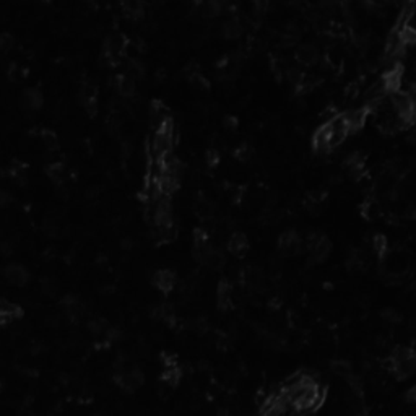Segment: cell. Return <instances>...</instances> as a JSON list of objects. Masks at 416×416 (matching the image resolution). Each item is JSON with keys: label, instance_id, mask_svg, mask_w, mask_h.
I'll return each mask as SVG.
<instances>
[{"label": "cell", "instance_id": "19", "mask_svg": "<svg viewBox=\"0 0 416 416\" xmlns=\"http://www.w3.org/2000/svg\"><path fill=\"white\" fill-rule=\"evenodd\" d=\"M47 176H49L54 182H60L62 176H64V164L62 163H52L47 166Z\"/></svg>", "mask_w": 416, "mask_h": 416}, {"label": "cell", "instance_id": "18", "mask_svg": "<svg viewBox=\"0 0 416 416\" xmlns=\"http://www.w3.org/2000/svg\"><path fill=\"white\" fill-rule=\"evenodd\" d=\"M332 371L335 372L337 376L340 377H345V379H348V377H351V364L346 361H333L332 362Z\"/></svg>", "mask_w": 416, "mask_h": 416}, {"label": "cell", "instance_id": "21", "mask_svg": "<svg viewBox=\"0 0 416 416\" xmlns=\"http://www.w3.org/2000/svg\"><path fill=\"white\" fill-rule=\"evenodd\" d=\"M125 8H127V13L133 18H142L143 17V7L142 3L138 2H132V3H125Z\"/></svg>", "mask_w": 416, "mask_h": 416}, {"label": "cell", "instance_id": "4", "mask_svg": "<svg viewBox=\"0 0 416 416\" xmlns=\"http://www.w3.org/2000/svg\"><path fill=\"white\" fill-rule=\"evenodd\" d=\"M3 275L5 278L15 286H25V284L30 282V273L25 267L21 265H8V267L3 270Z\"/></svg>", "mask_w": 416, "mask_h": 416}, {"label": "cell", "instance_id": "28", "mask_svg": "<svg viewBox=\"0 0 416 416\" xmlns=\"http://www.w3.org/2000/svg\"><path fill=\"white\" fill-rule=\"evenodd\" d=\"M12 203V195L8 192H2L0 190V205L2 207H7Z\"/></svg>", "mask_w": 416, "mask_h": 416}, {"label": "cell", "instance_id": "23", "mask_svg": "<svg viewBox=\"0 0 416 416\" xmlns=\"http://www.w3.org/2000/svg\"><path fill=\"white\" fill-rule=\"evenodd\" d=\"M236 156H238L239 159H243V161L249 159L250 156H252V148H250V145H247V143L241 145V147L236 150Z\"/></svg>", "mask_w": 416, "mask_h": 416}, {"label": "cell", "instance_id": "10", "mask_svg": "<svg viewBox=\"0 0 416 416\" xmlns=\"http://www.w3.org/2000/svg\"><path fill=\"white\" fill-rule=\"evenodd\" d=\"M394 372L398 379H408L410 376L416 374V355L411 356L410 359L394 364Z\"/></svg>", "mask_w": 416, "mask_h": 416}, {"label": "cell", "instance_id": "6", "mask_svg": "<svg viewBox=\"0 0 416 416\" xmlns=\"http://www.w3.org/2000/svg\"><path fill=\"white\" fill-rule=\"evenodd\" d=\"M296 59L301 65L304 67H311L316 65L319 62V51L316 46L312 44H303L298 47L296 51Z\"/></svg>", "mask_w": 416, "mask_h": 416}, {"label": "cell", "instance_id": "24", "mask_svg": "<svg viewBox=\"0 0 416 416\" xmlns=\"http://www.w3.org/2000/svg\"><path fill=\"white\" fill-rule=\"evenodd\" d=\"M382 317H384L385 321H389L390 323H397L401 321V316L397 311H394V309H385V311L382 312Z\"/></svg>", "mask_w": 416, "mask_h": 416}, {"label": "cell", "instance_id": "1", "mask_svg": "<svg viewBox=\"0 0 416 416\" xmlns=\"http://www.w3.org/2000/svg\"><path fill=\"white\" fill-rule=\"evenodd\" d=\"M114 380L120 389L130 394V392L137 390L143 385L145 376L138 367H133V369H129V371L122 369L120 372H117V374L114 376Z\"/></svg>", "mask_w": 416, "mask_h": 416}, {"label": "cell", "instance_id": "22", "mask_svg": "<svg viewBox=\"0 0 416 416\" xmlns=\"http://www.w3.org/2000/svg\"><path fill=\"white\" fill-rule=\"evenodd\" d=\"M42 138H44L46 142V147L49 150H57L59 148V143H57V137L52 132H49V130H46V132H42Z\"/></svg>", "mask_w": 416, "mask_h": 416}, {"label": "cell", "instance_id": "2", "mask_svg": "<svg viewBox=\"0 0 416 416\" xmlns=\"http://www.w3.org/2000/svg\"><path fill=\"white\" fill-rule=\"evenodd\" d=\"M306 247L311 259L316 262H323L332 252V243L327 236H309Z\"/></svg>", "mask_w": 416, "mask_h": 416}, {"label": "cell", "instance_id": "3", "mask_svg": "<svg viewBox=\"0 0 416 416\" xmlns=\"http://www.w3.org/2000/svg\"><path fill=\"white\" fill-rule=\"evenodd\" d=\"M278 247L283 254L296 255V254H299V250H301V247H303V241H301V238H299L298 233H294V231H286V233H283L282 236H280Z\"/></svg>", "mask_w": 416, "mask_h": 416}, {"label": "cell", "instance_id": "20", "mask_svg": "<svg viewBox=\"0 0 416 416\" xmlns=\"http://www.w3.org/2000/svg\"><path fill=\"white\" fill-rule=\"evenodd\" d=\"M15 46V38L10 33H2L0 35V51L2 52H10Z\"/></svg>", "mask_w": 416, "mask_h": 416}, {"label": "cell", "instance_id": "11", "mask_svg": "<svg viewBox=\"0 0 416 416\" xmlns=\"http://www.w3.org/2000/svg\"><path fill=\"white\" fill-rule=\"evenodd\" d=\"M161 379L166 382L169 387H177L179 382H181V379H182V372L176 364H171L164 369V372L161 374Z\"/></svg>", "mask_w": 416, "mask_h": 416}, {"label": "cell", "instance_id": "14", "mask_svg": "<svg viewBox=\"0 0 416 416\" xmlns=\"http://www.w3.org/2000/svg\"><path fill=\"white\" fill-rule=\"evenodd\" d=\"M372 249L374 252L379 255L380 259H384L387 254H389V241L384 234H376L372 238Z\"/></svg>", "mask_w": 416, "mask_h": 416}, {"label": "cell", "instance_id": "5", "mask_svg": "<svg viewBox=\"0 0 416 416\" xmlns=\"http://www.w3.org/2000/svg\"><path fill=\"white\" fill-rule=\"evenodd\" d=\"M153 284L159 289V291L169 293V291H172L174 286H176V275H174L171 270H159V272L154 273Z\"/></svg>", "mask_w": 416, "mask_h": 416}, {"label": "cell", "instance_id": "25", "mask_svg": "<svg viewBox=\"0 0 416 416\" xmlns=\"http://www.w3.org/2000/svg\"><path fill=\"white\" fill-rule=\"evenodd\" d=\"M220 161V154H218V151H216V150H208L207 151V163H208V166H215L216 163Z\"/></svg>", "mask_w": 416, "mask_h": 416}, {"label": "cell", "instance_id": "27", "mask_svg": "<svg viewBox=\"0 0 416 416\" xmlns=\"http://www.w3.org/2000/svg\"><path fill=\"white\" fill-rule=\"evenodd\" d=\"M405 400L408 401V403H416V385L410 387V389L406 390V394H405Z\"/></svg>", "mask_w": 416, "mask_h": 416}, {"label": "cell", "instance_id": "9", "mask_svg": "<svg viewBox=\"0 0 416 416\" xmlns=\"http://www.w3.org/2000/svg\"><path fill=\"white\" fill-rule=\"evenodd\" d=\"M62 306H64L67 316H69L72 321H78V319L83 316V304L80 303L78 298L75 296H65L64 301H62Z\"/></svg>", "mask_w": 416, "mask_h": 416}, {"label": "cell", "instance_id": "16", "mask_svg": "<svg viewBox=\"0 0 416 416\" xmlns=\"http://www.w3.org/2000/svg\"><path fill=\"white\" fill-rule=\"evenodd\" d=\"M111 325L108 322L104 321L103 317H96V319H91V321L88 322V330L93 333V335H106V332H108V328Z\"/></svg>", "mask_w": 416, "mask_h": 416}, {"label": "cell", "instance_id": "30", "mask_svg": "<svg viewBox=\"0 0 416 416\" xmlns=\"http://www.w3.org/2000/svg\"><path fill=\"white\" fill-rule=\"evenodd\" d=\"M356 416H366V415H362V413H359V415H356Z\"/></svg>", "mask_w": 416, "mask_h": 416}, {"label": "cell", "instance_id": "8", "mask_svg": "<svg viewBox=\"0 0 416 416\" xmlns=\"http://www.w3.org/2000/svg\"><path fill=\"white\" fill-rule=\"evenodd\" d=\"M249 249V241L243 233H234L228 241V250L231 254H234L236 257H241L247 252Z\"/></svg>", "mask_w": 416, "mask_h": 416}, {"label": "cell", "instance_id": "7", "mask_svg": "<svg viewBox=\"0 0 416 416\" xmlns=\"http://www.w3.org/2000/svg\"><path fill=\"white\" fill-rule=\"evenodd\" d=\"M42 103H44V98H42V93L38 88H26L23 91L21 104L25 109L38 111L42 108Z\"/></svg>", "mask_w": 416, "mask_h": 416}, {"label": "cell", "instance_id": "29", "mask_svg": "<svg viewBox=\"0 0 416 416\" xmlns=\"http://www.w3.org/2000/svg\"><path fill=\"white\" fill-rule=\"evenodd\" d=\"M10 76H12V80H13V81H17L18 78H20V70H18L17 67H12V70H10Z\"/></svg>", "mask_w": 416, "mask_h": 416}, {"label": "cell", "instance_id": "13", "mask_svg": "<svg viewBox=\"0 0 416 416\" xmlns=\"http://www.w3.org/2000/svg\"><path fill=\"white\" fill-rule=\"evenodd\" d=\"M243 35V25L238 20H229L223 25V36L228 39H238Z\"/></svg>", "mask_w": 416, "mask_h": 416}, {"label": "cell", "instance_id": "15", "mask_svg": "<svg viewBox=\"0 0 416 416\" xmlns=\"http://www.w3.org/2000/svg\"><path fill=\"white\" fill-rule=\"evenodd\" d=\"M395 31H398L400 39H401V42H403V46L406 47V49L411 46H416V28L408 25V26L401 28V30H395Z\"/></svg>", "mask_w": 416, "mask_h": 416}, {"label": "cell", "instance_id": "26", "mask_svg": "<svg viewBox=\"0 0 416 416\" xmlns=\"http://www.w3.org/2000/svg\"><path fill=\"white\" fill-rule=\"evenodd\" d=\"M223 125H225L226 129L234 130L236 127H238V119H236L234 115H226L225 120H223Z\"/></svg>", "mask_w": 416, "mask_h": 416}, {"label": "cell", "instance_id": "17", "mask_svg": "<svg viewBox=\"0 0 416 416\" xmlns=\"http://www.w3.org/2000/svg\"><path fill=\"white\" fill-rule=\"evenodd\" d=\"M205 265H208L211 270H220L225 265V257L220 250L211 249V252L208 254V257L205 260Z\"/></svg>", "mask_w": 416, "mask_h": 416}, {"label": "cell", "instance_id": "12", "mask_svg": "<svg viewBox=\"0 0 416 416\" xmlns=\"http://www.w3.org/2000/svg\"><path fill=\"white\" fill-rule=\"evenodd\" d=\"M135 90H137V86H135V80L132 76H119V91L122 93L124 98H132L135 95Z\"/></svg>", "mask_w": 416, "mask_h": 416}]
</instances>
